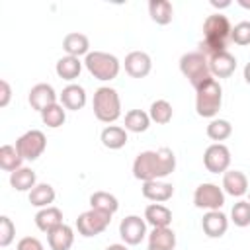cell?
<instances>
[{"instance_id": "4", "label": "cell", "mask_w": 250, "mask_h": 250, "mask_svg": "<svg viewBox=\"0 0 250 250\" xmlns=\"http://www.w3.org/2000/svg\"><path fill=\"white\" fill-rule=\"evenodd\" d=\"M84 66L88 68V72L94 78H98L102 82H109V80L117 78V74L121 70L119 59L105 51H90L84 57Z\"/></svg>"}, {"instance_id": "39", "label": "cell", "mask_w": 250, "mask_h": 250, "mask_svg": "<svg viewBox=\"0 0 250 250\" xmlns=\"http://www.w3.org/2000/svg\"><path fill=\"white\" fill-rule=\"evenodd\" d=\"M10 98H12V88L8 80H0V107H6L10 104Z\"/></svg>"}, {"instance_id": "12", "label": "cell", "mask_w": 250, "mask_h": 250, "mask_svg": "<svg viewBox=\"0 0 250 250\" xmlns=\"http://www.w3.org/2000/svg\"><path fill=\"white\" fill-rule=\"evenodd\" d=\"M27 102H29L31 109H35V111L41 113V111L47 109L49 105L57 104V92H55V88H53L51 84L39 82V84H35V86L29 90Z\"/></svg>"}, {"instance_id": "37", "label": "cell", "mask_w": 250, "mask_h": 250, "mask_svg": "<svg viewBox=\"0 0 250 250\" xmlns=\"http://www.w3.org/2000/svg\"><path fill=\"white\" fill-rule=\"evenodd\" d=\"M14 236H16V225L12 223L10 217L2 215V217H0V246H2V248L10 246L12 240H14Z\"/></svg>"}, {"instance_id": "34", "label": "cell", "mask_w": 250, "mask_h": 250, "mask_svg": "<svg viewBox=\"0 0 250 250\" xmlns=\"http://www.w3.org/2000/svg\"><path fill=\"white\" fill-rule=\"evenodd\" d=\"M230 135H232V125H230L227 119L215 117V119L209 121V125H207V137H209L211 141L221 143V141L229 139Z\"/></svg>"}, {"instance_id": "26", "label": "cell", "mask_w": 250, "mask_h": 250, "mask_svg": "<svg viewBox=\"0 0 250 250\" xmlns=\"http://www.w3.org/2000/svg\"><path fill=\"white\" fill-rule=\"evenodd\" d=\"M148 14H150V20L158 25H168L174 18V8H172V2L168 0H150L148 2Z\"/></svg>"}, {"instance_id": "36", "label": "cell", "mask_w": 250, "mask_h": 250, "mask_svg": "<svg viewBox=\"0 0 250 250\" xmlns=\"http://www.w3.org/2000/svg\"><path fill=\"white\" fill-rule=\"evenodd\" d=\"M230 41L244 47L250 45V21H238L236 25H232L230 29Z\"/></svg>"}, {"instance_id": "42", "label": "cell", "mask_w": 250, "mask_h": 250, "mask_svg": "<svg viewBox=\"0 0 250 250\" xmlns=\"http://www.w3.org/2000/svg\"><path fill=\"white\" fill-rule=\"evenodd\" d=\"M244 80H246V84H250V62H246V66H244Z\"/></svg>"}, {"instance_id": "16", "label": "cell", "mask_w": 250, "mask_h": 250, "mask_svg": "<svg viewBox=\"0 0 250 250\" xmlns=\"http://www.w3.org/2000/svg\"><path fill=\"white\" fill-rule=\"evenodd\" d=\"M248 178L240 170H227L223 174V191L232 197H242L248 193Z\"/></svg>"}, {"instance_id": "19", "label": "cell", "mask_w": 250, "mask_h": 250, "mask_svg": "<svg viewBox=\"0 0 250 250\" xmlns=\"http://www.w3.org/2000/svg\"><path fill=\"white\" fill-rule=\"evenodd\" d=\"M47 242L51 250H70L74 244V230L68 225H59L51 232H47Z\"/></svg>"}, {"instance_id": "28", "label": "cell", "mask_w": 250, "mask_h": 250, "mask_svg": "<svg viewBox=\"0 0 250 250\" xmlns=\"http://www.w3.org/2000/svg\"><path fill=\"white\" fill-rule=\"evenodd\" d=\"M55 188L51 184H37L31 191H29V203L33 207H51V203L55 201Z\"/></svg>"}, {"instance_id": "3", "label": "cell", "mask_w": 250, "mask_h": 250, "mask_svg": "<svg viewBox=\"0 0 250 250\" xmlns=\"http://www.w3.org/2000/svg\"><path fill=\"white\" fill-rule=\"evenodd\" d=\"M221 105H223V88L215 78L195 88V111L199 117L215 119Z\"/></svg>"}, {"instance_id": "25", "label": "cell", "mask_w": 250, "mask_h": 250, "mask_svg": "<svg viewBox=\"0 0 250 250\" xmlns=\"http://www.w3.org/2000/svg\"><path fill=\"white\" fill-rule=\"evenodd\" d=\"M55 70H57V76H59V78L72 82L74 78L80 76V72H82V62H80V59H76V57L64 55V57H61V59L57 61Z\"/></svg>"}, {"instance_id": "7", "label": "cell", "mask_w": 250, "mask_h": 250, "mask_svg": "<svg viewBox=\"0 0 250 250\" xmlns=\"http://www.w3.org/2000/svg\"><path fill=\"white\" fill-rule=\"evenodd\" d=\"M111 223V213L100 211V209H88L84 213L78 215L76 219V229L82 236L90 238V236H98L100 232H104Z\"/></svg>"}, {"instance_id": "2", "label": "cell", "mask_w": 250, "mask_h": 250, "mask_svg": "<svg viewBox=\"0 0 250 250\" xmlns=\"http://www.w3.org/2000/svg\"><path fill=\"white\" fill-rule=\"evenodd\" d=\"M230 21L223 14H211L203 21V39L199 43V53L207 59L227 51V41L230 39Z\"/></svg>"}, {"instance_id": "17", "label": "cell", "mask_w": 250, "mask_h": 250, "mask_svg": "<svg viewBox=\"0 0 250 250\" xmlns=\"http://www.w3.org/2000/svg\"><path fill=\"white\" fill-rule=\"evenodd\" d=\"M59 100H61V105L64 109L78 111V109H82L86 105V90L80 84H68L59 94Z\"/></svg>"}, {"instance_id": "45", "label": "cell", "mask_w": 250, "mask_h": 250, "mask_svg": "<svg viewBox=\"0 0 250 250\" xmlns=\"http://www.w3.org/2000/svg\"><path fill=\"white\" fill-rule=\"evenodd\" d=\"M248 201H250V189H248Z\"/></svg>"}, {"instance_id": "20", "label": "cell", "mask_w": 250, "mask_h": 250, "mask_svg": "<svg viewBox=\"0 0 250 250\" xmlns=\"http://www.w3.org/2000/svg\"><path fill=\"white\" fill-rule=\"evenodd\" d=\"M62 49L66 55L70 57H76L80 59L82 55L86 57L90 53V41L84 33H78V31H72V33H66L64 39H62Z\"/></svg>"}, {"instance_id": "24", "label": "cell", "mask_w": 250, "mask_h": 250, "mask_svg": "<svg viewBox=\"0 0 250 250\" xmlns=\"http://www.w3.org/2000/svg\"><path fill=\"white\" fill-rule=\"evenodd\" d=\"M148 246L158 250H174L176 248V232L170 227H158L152 229L148 234Z\"/></svg>"}, {"instance_id": "41", "label": "cell", "mask_w": 250, "mask_h": 250, "mask_svg": "<svg viewBox=\"0 0 250 250\" xmlns=\"http://www.w3.org/2000/svg\"><path fill=\"white\" fill-rule=\"evenodd\" d=\"M105 250H127V246L125 244H109Z\"/></svg>"}, {"instance_id": "21", "label": "cell", "mask_w": 250, "mask_h": 250, "mask_svg": "<svg viewBox=\"0 0 250 250\" xmlns=\"http://www.w3.org/2000/svg\"><path fill=\"white\" fill-rule=\"evenodd\" d=\"M100 141L105 148L109 150H119L127 145L129 137H127V129L125 127H119V125H107L102 135H100Z\"/></svg>"}, {"instance_id": "31", "label": "cell", "mask_w": 250, "mask_h": 250, "mask_svg": "<svg viewBox=\"0 0 250 250\" xmlns=\"http://www.w3.org/2000/svg\"><path fill=\"white\" fill-rule=\"evenodd\" d=\"M90 207L113 215V213L119 209V201H117V197H115L113 193H109V191H94V193L90 195Z\"/></svg>"}, {"instance_id": "43", "label": "cell", "mask_w": 250, "mask_h": 250, "mask_svg": "<svg viewBox=\"0 0 250 250\" xmlns=\"http://www.w3.org/2000/svg\"><path fill=\"white\" fill-rule=\"evenodd\" d=\"M238 6H242V8L250 10V0H238Z\"/></svg>"}, {"instance_id": "13", "label": "cell", "mask_w": 250, "mask_h": 250, "mask_svg": "<svg viewBox=\"0 0 250 250\" xmlns=\"http://www.w3.org/2000/svg\"><path fill=\"white\" fill-rule=\"evenodd\" d=\"M125 72L131 78H145L152 70V61L145 51H131L125 57Z\"/></svg>"}, {"instance_id": "23", "label": "cell", "mask_w": 250, "mask_h": 250, "mask_svg": "<svg viewBox=\"0 0 250 250\" xmlns=\"http://www.w3.org/2000/svg\"><path fill=\"white\" fill-rule=\"evenodd\" d=\"M145 221L152 227V229H158V227H170L172 223V211L162 205V203H150L146 209H145Z\"/></svg>"}, {"instance_id": "11", "label": "cell", "mask_w": 250, "mask_h": 250, "mask_svg": "<svg viewBox=\"0 0 250 250\" xmlns=\"http://www.w3.org/2000/svg\"><path fill=\"white\" fill-rule=\"evenodd\" d=\"M119 236L125 244L137 246L146 236V221L139 215H129L119 223Z\"/></svg>"}, {"instance_id": "5", "label": "cell", "mask_w": 250, "mask_h": 250, "mask_svg": "<svg viewBox=\"0 0 250 250\" xmlns=\"http://www.w3.org/2000/svg\"><path fill=\"white\" fill-rule=\"evenodd\" d=\"M94 115L98 117V121L102 123H113L121 117V100L117 90L109 88V86H102L94 92Z\"/></svg>"}, {"instance_id": "32", "label": "cell", "mask_w": 250, "mask_h": 250, "mask_svg": "<svg viewBox=\"0 0 250 250\" xmlns=\"http://www.w3.org/2000/svg\"><path fill=\"white\" fill-rule=\"evenodd\" d=\"M148 115H150V121H154L156 125H166V123L172 121L174 109H172L170 102H166V100H156V102L150 104Z\"/></svg>"}, {"instance_id": "29", "label": "cell", "mask_w": 250, "mask_h": 250, "mask_svg": "<svg viewBox=\"0 0 250 250\" xmlns=\"http://www.w3.org/2000/svg\"><path fill=\"white\" fill-rule=\"evenodd\" d=\"M21 164H23V158L18 152L16 145H2L0 146V168L2 170L12 174L18 168H21Z\"/></svg>"}, {"instance_id": "27", "label": "cell", "mask_w": 250, "mask_h": 250, "mask_svg": "<svg viewBox=\"0 0 250 250\" xmlns=\"http://www.w3.org/2000/svg\"><path fill=\"white\" fill-rule=\"evenodd\" d=\"M10 186L18 191H31L35 186H37V176L31 168H18L16 172L10 174Z\"/></svg>"}, {"instance_id": "10", "label": "cell", "mask_w": 250, "mask_h": 250, "mask_svg": "<svg viewBox=\"0 0 250 250\" xmlns=\"http://www.w3.org/2000/svg\"><path fill=\"white\" fill-rule=\"evenodd\" d=\"M203 166L211 174H225L230 166V150L223 143H213L203 152Z\"/></svg>"}, {"instance_id": "44", "label": "cell", "mask_w": 250, "mask_h": 250, "mask_svg": "<svg viewBox=\"0 0 250 250\" xmlns=\"http://www.w3.org/2000/svg\"><path fill=\"white\" fill-rule=\"evenodd\" d=\"M146 250H158V248H150V246H148V248H146Z\"/></svg>"}, {"instance_id": "1", "label": "cell", "mask_w": 250, "mask_h": 250, "mask_svg": "<svg viewBox=\"0 0 250 250\" xmlns=\"http://www.w3.org/2000/svg\"><path fill=\"white\" fill-rule=\"evenodd\" d=\"M174 168H176V154L172 152V148L162 146L158 150L139 152L133 162V176L145 184L170 176Z\"/></svg>"}, {"instance_id": "33", "label": "cell", "mask_w": 250, "mask_h": 250, "mask_svg": "<svg viewBox=\"0 0 250 250\" xmlns=\"http://www.w3.org/2000/svg\"><path fill=\"white\" fill-rule=\"evenodd\" d=\"M41 121H43L47 127L57 129V127H61V125L66 121V109L57 102V104H53V105H49L47 109L41 111Z\"/></svg>"}, {"instance_id": "14", "label": "cell", "mask_w": 250, "mask_h": 250, "mask_svg": "<svg viewBox=\"0 0 250 250\" xmlns=\"http://www.w3.org/2000/svg\"><path fill=\"white\" fill-rule=\"evenodd\" d=\"M209 68L213 78H229L236 70V57L229 51H221L213 57H209Z\"/></svg>"}, {"instance_id": "15", "label": "cell", "mask_w": 250, "mask_h": 250, "mask_svg": "<svg viewBox=\"0 0 250 250\" xmlns=\"http://www.w3.org/2000/svg\"><path fill=\"white\" fill-rule=\"evenodd\" d=\"M201 229L209 238H221L229 229V219L223 211H207L201 219Z\"/></svg>"}, {"instance_id": "30", "label": "cell", "mask_w": 250, "mask_h": 250, "mask_svg": "<svg viewBox=\"0 0 250 250\" xmlns=\"http://www.w3.org/2000/svg\"><path fill=\"white\" fill-rule=\"evenodd\" d=\"M150 127V115L143 109H129L125 113V129L131 133H145Z\"/></svg>"}, {"instance_id": "6", "label": "cell", "mask_w": 250, "mask_h": 250, "mask_svg": "<svg viewBox=\"0 0 250 250\" xmlns=\"http://www.w3.org/2000/svg\"><path fill=\"white\" fill-rule=\"evenodd\" d=\"M180 72L189 80V84L193 88H199L203 82L213 78L211 68H209V59L205 55H201L199 51H191V53L182 55Z\"/></svg>"}, {"instance_id": "8", "label": "cell", "mask_w": 250, "mask_h": 250, "mask_svg": "<svg viewBox=\"0 0 250 250\" xmlns=\"http://www.w3.org/2000/svg\"><path fill=\"white\" fill-rule=\"evenodd\" d=\"M16 148L18 152L21 154L23 160H37L45 148H47V139H45V133L39 131V129H31V131H25L18 141H16Z\"/></svg>"}, {"instance_id": "35", "label": "cell", "mask_w": 250, "mask_h": 250, "mask_svg": "<svg viewBox=\"0 0 250 250\" xmlns=\"http://www.w3.org/2000/svg\"><path fill=\"white\" fill-rule=\"evenodd\" d=\"M230 221L240 229L250 227V201H244V199L236 201L230 209Z\"/></svg>"}, {"instance_id": "22", "label": "cell", "mask_w": 250, "mask_h": 250, "mask_svg": "<svg viewBox=\"0 0 250 250\" xmlns=\"http://www.w3.org/2000/svg\"><path fill=\"white\" fill-rule=\"evenodd\" d=\"M35 225H37L39 230L51 232L53 229H57L59 225H62V211H61L59 207H55V205L43 207V209H39L37 215H35Z\"/></svg>"}, {"instance_id": "40", "label": "cell", "mask_w": 250, "mask_h": 250, "mask_svg": "<svg viewBox=\"0 0 250 250\" xmlns=\"http://www.w3.org/2000/svg\"><path fill=\"white\" fill-rule=\"evenodd\" d=\"M211 6L213 8H227V6H230V2H215V0H211Z\"/></svg>"}, {"instance_id": "18", "label": "cell", "mask_w": 250, "mask_h": 250, "mask_svg": "<svg viewBox=\"0 0 250 250\" xmlns=\"http://www.w3.org/2000/svg\"><path fill=\"white\" fill-rule=\"evenodd\" d=\"M143 195L152 201V203H164L168 199H172L174 195V186L168 182H160V180H152V182H145L143 184Z\"/></svg>"}, {"instance_id": "38", "label": "cell", "mask_w": 250, "mask_h": 250, "mask_svg": "<svg viewBox=\"0 0 250 250\" xmlns=\"http://www.w3.org/2000/svg\"><path fill=\"white\" fill-rule=\"evenodd\" d=\"M16 250H43V244L35 236H23V238H20Z\"/></svg>"}, {"instance_id": "9", "label": "cell", "mask_w": 250, "mask_h": 250, "mask_svg": "<svg viewBox=\"0 0 250 250\" xmlns=\"http://www.w3.org/2000/svg\"><path fill=\"white\" fill-rule=\"evenodd\" d=\"M193 205L197 209H207V211H219L225 205V191L217 184H199L193 191Z\"/></svg>"}]
</instances>
